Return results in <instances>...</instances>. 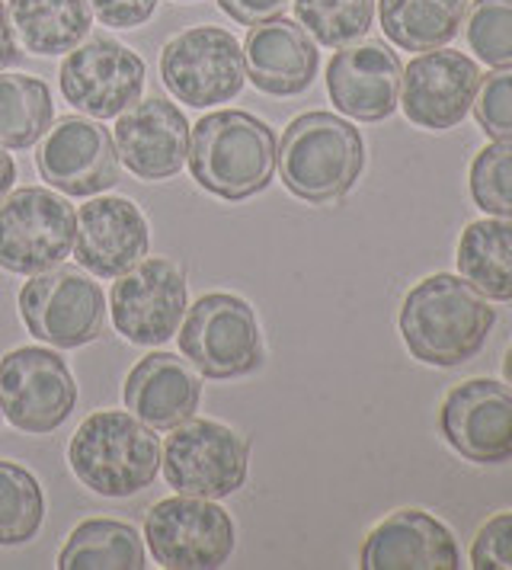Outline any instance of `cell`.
I'll list each match as a JSON object with an SVG mask.
<instances>
[{
  "mask_svg": "<svg viewBox=\"0 0 512 570\" xmlns=\"http://www.w3.org/2000/svg\"><path fill=\"white\" fill-rule=\"evenodd\" d=\"M496 312L461 276L435 273L416 283L401 308V337L413 360L426 365H461L484 350Z\"/></svg>",
  "mask_w": 512,
  "mask_h": 570,
  "instance_id": "1",
  "label": "cell"
},
{
  "mask_svg": "<svg viewBox=\"0 0 512 570\" xmlns=\"http://www.w3.org/2000/svg\"><path fill=\"white\" fill-rule=\"evenodd\" d=\"M276 135L250 112L221 109L196 122L189 131V170L193 180L211 196L228 203L263 193L276 174Z\"/></svg>",
  "mask_w": 512,
  "mask_h": 570,
  "instance_id": "2",
  "label": "cell"
},
{
  "mask_svg": "<svg viewBox=\"0 0 512 570\" xmlns=\"http://www.w3.org/2000/svg\"><path fill=\"white\" fill-rule=\"evenodd\" d=\"M362 164V135L333 112H305L292 119L276 155L285 189L311 206L343 199L356 186Z\"/></svg>",
  "mask_w": 512,
  "mask_h": 570,
  "instance_id": "3",
  "label": "cell"
},
{
  "mask_svg": "<svg viewBox=\"0 0 512 570\" xmlns=\"http://www.w3.org/2000/svg\"><path fill=\"white\" fill-rule=\"evenodd\" d=\"M75 478L100 497H131L157 478L160 442L148 423L122 411L90 414L68 445Z\"/></svg>",
  "mask_w": 512,
  "mask_h": 570,
  "instance_id": "4",
  "label": "cell"
},
{
  "mask_svg": "<svg viewBox=\"0 0 512 570\" xmlns=\"http://www.w3.org/2000/svg\"><path fill=\"white\" fill-rule=\"evenodd\" d=\"M77 215L65 196L23 186L0 199V266L36 276L61 266L75 250Z\"/></svg>",
  "mask_w": 512,
  "mask_h": 570,
  "instance_id": "5",
  "label": "cell"
},
{
  "mask_svg": "<svg viewBox=\"0 0 512 570\" xmlns=\"http://www.w3.org/2000/svg\"><path fill=\"white\" fill-rule=\"evenodd\" d=\"M160 80L179 104L196 109L228 104L247 80L244 49L228 29H183L160 52Z\"/></svg>",
  "mask_w": 512,
  "mask_h": 570,
  "instance_id": "6",
  "label": "cell"
},
{
  "mask_svg": "<svg viewBox=\"0 0 512 570\" xmlns=\"http://www.w3.org/2000/svg\"><path fill=\"white\" fill-rule=\"evenodd\" d=\"M250 445L218 420H183L164 445V478L177 493L221 500L247 481Z\"/></svg>",
  "mask_w": 512,
  "mask_h": 570,
  "instance_id": "7",
  "label": "cell"
},
{
  "mask_svg": "<svg viewBox=\"0 0 512 570\" xmlns=\"http://www.w3.org/2000/svg\"><path fill=\"white\" fill-rule=\"evenodd\" d=\"M26 331L58 350L87 346L106 327L102 288L75 266H51L36 273L20 292Z\"/></svg>",
  "mask_w": 512,
  "mask_h": 570,
  "instance_id": "8",
  "label": "cell"
},
{
  "mask_svg": "<svg viewBox=\"0 0 512 570\" xmlns=\"http://www.w3.org/2000/svg\"><path fill=\"white\" fill-rule=\"evenodd\" d=\"M179 350L205 379L247 375L263 356L254 308L228 292L203 295L179 327Z\"/></svg>",
  "mask_w": 512,
  "mask_h": 570,
  "instance_id": "9",
  "label": "cell"
},
{
  "mask_svg": "<svg viewBox=\"0 0 512 570\" xmlns=\"http://www.w3.org/2000/svg\"><path fill=\"white\" fill-rule=\"evenodd\" d=\"M151 558L167 570L221 568L234 551V522L205 497H167L145 519Z\"/></svg>",
  "mask_w": 512,
  "mask_h": 570,
  "instance_id": "10",
  "label": "cell"
},
{
  "mask_svg": "<svg viewBox=\"0 0 512 570\" xmlns=\"http://www.w3.org/2000/svg\"><path fill=\"white\" fill-rule=\"evenodd\" d=\"M75 404V375L58 353L20 346L0 360V411L17 430L46 436L71 416Z\"/></svg>",
  "mask_w": 512,
  "mask_h": 570,
  "instance_id": "11",
  "label": "cell"
},
{
  "mask_svg": "<svg viewBox=\"0 0 512 570\" xmlns=\"http://www.w3.org/2000/svg\"><path fill=\"white\" fill-rule=\"evenodd\" d=\"M58 83L65 100L75 109L93 119H116L141 97L145 61L122 42L109 36H93L75 46L61 61Z\"/></svg>",
  "mask_w": 512,
  "mask_h": 570,
  "instance_id": "12",
  "label": "cell"
},
{
  "mask_svg": "<svg viewBox=\"0 0 512 570\" xmlns=\"http://www.w3.org/2000/svg\"><path fill=\"white\" fill-rule=\"evenodd\" d=\"M112 285V324L135 346H160L186 314V276L170 259H141Z\"/></svg>",
  "mask_w": 512,
  "mask_h": 570,
  "instance_id": "13",
  "label": "cell"
},
{
  "mask_svg": "<svg viewBox=\"0 0 512 570\" xmlns=\"http://www.w3.org/2000/svg\"><path fill=\"white\" fill-rule=\"evenodd\" d=\"M445 442L477 465L512 459V391L493 379H467L445 394L439 411Z\"/></svg>",
  "mask_w": 512,
  "mask_h": 570,
  "instance_id": "14",
  "label": "cell"
},
{
  "mask_svg": "<svg viewBox=\"0 0 512 570\" xmlns=\"http://www.w3.org/2000/svg\"><path fill=\"white\" fill-rule=\"evenodd\" d=\"M481 68L452 49L420 52L401 75V109L413 126L430 131L455 129L474 104Z\"/></svg>",
  "mask_w": 512,
  "mask_h": 570,
  "instance_id": "15",
  "label": "cell"
},
{
  "mask_svg": "<svg viewBox=\"0 0 512 570\" xmlns=\"http://www.w3.org/2000/svg\"><path fill=\"white\" fill-rule=\"evenodd\" d=\"M36 170L42 180L61 189L65 196L87 199L109 189L119 177V155L112 145V135L93 119L65 116L55 129L46 131Z\"/></svg>",
  "mask_w": 512,
  "mask_h": 570,
  "instance_id": "16",
  "label": "cell"
},
{
  "mask_svg": "<svg viewBox=\"0 0 512 570\" xmlns=\"http://www.w3.org/2000/svg\"><path fill=\"white\" fill-rule=\"evenodd\" d=\"M112 145L135 177L170 180L189 155V122L170 100H135L119 112Z\"/></svg>",
  "mask_w": 512,
  "mask_h": 570,
  "instance_id": "17",
  "label": "cell"
},
{
  "mask_svg": "<svg viewBox=\"0 0 512 570\" xmlns=\"http://www.w3.org/2000/svg\"><path fill=\"white\" fill-rule=\"evenodd\" d=\"M148 218L131 199L93 196L77 212L75 257L83 269L102 279H116L148 257Z\"/></svg>",
  "mask_w": 512,
  "mask_h": 570,
  "instance_id": "18",
  "label": "cell"
},
{
  "mask_svg": "<svg viewBox=\"0 0 512 570\" xmlns=\"http://www.w3.org/2000/svg\"><path fill=\"white\" fill-rule=\"evenodd\" d=\"M401 58L384 42L343 46L327 65V94L339 112L358 122L387 119L401 100Z\"/></svg>",
  "mask_w": 512,
  "mask_h": 570,
  "instance_id": "19",
  "label": "cell"
},
{
  "mask_svg": "<svg viewBox=\"0 0 512 570\" xmlns=\"http://www.w3.org/2000/svg\"><path fill=\"white\" fill-rule=\"evenodd\" d=\"M365 570H459L455 535L423 510H397L378 522L362 544Z\"/></svg>",
  "mask_w": 512,
  "mask_h": 570,
  "instance_id": "20",
  "label": "cell"
},
{
  "mask_svg": "<svg viewBox=\"0 0 512 570\" xmlns=\"http://www.w3.org/2000/svg\"><path fill=\"white\" fill-rule=\"evenodd\" d=\"M240 49L250 83L269 97H295L317 78V46L305 29L285 17L256 23Z\"/></svg>",
  "mask_w": 512,
  "mask_h": 570,
  "instance_id": "21",
  "label": "cell"
},
{
  "mask_svg": "<svg viewBox=\"0 0 512 570\" xmlns=\"http://www.w3.org/2000/svg\"><path fill=\"white\" fill-rule=\"evenodd\" d=\"M203 385L189 363L174 353H151L128 372L126 407L151 430H174L199 407Z\"/></svg>",
  "mask_w": 512,
  "mask_h": 570,
  "instance_id": "22",
  "label": "cell"
},
{
  "mask_svg": "<svg viewBox=\"0 0 512 570\" xmlns=\"http://www.w3.org/2000/svg\"><path fill=\"white\" fill-rule=\"evenodd\" d=\"M7 17L32 55H68L93 27L87 0H7Z\"/></svg>",
  "mask_w": 512,
  "mask_h": 570,
  "instance_id": "23",
  "label": "cell"
},
{
  "mask_svg": "<svg viewBox=\"0 0 512 570\" xmlns=\"http://www.w3.org/2000/svg\"><path fill=\"white\" fill-rule=\"evenodd\" d=\"M471 0H378L384 36L404 52H433L461 32Z\"/></svg>",
  "mask_w": 512,
  "mask_h": 570,
  "instance_id": "24",
  "label": "cell"
},
{
  "mask_svg": "<svg viewBox=\"0 0 512 570\" xmlns=\"http://www.w3.org/2000/svg\"><path fill=\"white\" fill-rule=\"evenodd\" d=\"M459 269L484 298L512 302V218L471 222L459 240Z\"/></svg>",
  "mask_w": 512,
  "mask_h": 570,
  "instance_id": "25",
  "label": "cell"
},
{
  "mask_svg": "<svg viewBox=\"0 0 512 570\" xmlns=\"http://www.w3.org/2000/svg\"><path fill=\"white\" fill-rule=\"evenodd\" d=\"M61 570H141L145 544L138 532L116 519H87L58 554Z\"/></svg>",
  "mask_w": 512,
  "mask_h": 570,
  "instance_id": "26",
  "label": "cell"
},
{
  "mask_svg": "<svg viewBox=\"0 0 512 570\" xmlns=\"http://www.w3.org/2000/svg\"><path fill=\"white\" fill-rule=\"evenodd\" d=\"M51 94L42 80L0 75V148H32L51 126Z\"/></svg>",
  "mask_w": 512,
  "mask_h": 570,
  "instance_id": "27",
  "label": "cell"
},
{
  "mask_svg": "<svg viewBox=\"0 0 512 570\" xmlns=\"http://www.w3.org/2000/svg\"><path fill=\"white\" fill-rule=\"evenodd\" d=\"M298 27L327 49L353 46L372 29L375 0H292Z\"/></svg>",
  "mask_w": 512,
  "mask_h": 570,
  "instance_id": "28",
  "label": "cell"
},
{
  "mask_svg": "<svg viewBox=\"0 0 512 570\" xmlns=\"http://www.w3.org/2000/svg\"><path fill=\"white\" fill-rule=\"evenodd\" d=\"M46 519L39 481L13 462H0V544L29 542Z\"/></svg>",
  "mask_w": 512,
  "mask_h": 570,
  "instance_id": "29",
  "label": "cell"
},
{
  "mask_svg": "<svg viewBox=\"0 0 512 570\" xmlns=\"http://www.w3.org/2000/svg\"><path fill=\"white\" fill-rule=\"evenodd\" d=\"M464 36H467V49L490 68H510L512 0H471Z\"/></svg>",
  "mask_w": 512,
  "mask_h": 570,
  "instance_id": "30",
  "label": "cell"
},
{
  "mask_svg": "<svg viewBox=\"0 0 512 570\" xmlns=\"http://www.w3.org/2000/svg\"><path fill=\"white\" fill-rule=\"evenodd\" d=\"M471 199L490 215L512 218V141L486 145L471 164Z\"/></svg>",
  "mask_w": 512,
  "mask_h": 570,
  "instance_id": "31",
  "label": "cell"
},
{
  "mask_svg": "<svg viewBox=\"0 0 512 570\" xmlns=\"http://www.w3.org/2000/svg\"><path fill=\"white\" fill-rule=\"evenodd\" d=\"M471 109H474L477 126L490 138L512 141V65L510 68H496L493 75L481 78Z\"/></svg>",
  "mask_w": 512,
  "mask_h": 570,
  "instance_id": "32",
  "label": "cell"
},
{
  "mask_svg": "<svg viewBox=\"0 0 512 570\" xmlns=\"http://www.w3.org/2000/svg\"><path fill=\"white\" fill-rule=\"evenodd\" d=\"M471 568L512 570V513H496L477 529L471 544Z\"/></svg>",
  "mask_w": 512,
  "mask_h": 570,
  "instance_id": "33",
  "label": "cell"
},
{
  "mask_svg": "<svg viewBox=\"0 0 512 570\" xmlns=\"http://www.w3.org/2000/svg\"><path fill=\"white\" fill-rule=\"evenodd\" d=\"M87 7L102 27L135 29L151 20L157 0H87Z\"/></svg>",
  "mask_w": 512,
  "mask_h": 570,
  "instance_id": "34",
  "label": "cell"
},
{
  "mask_svg": "<svg viewBox=\"0 0 512 570\" xmlns=\"http://www.w3.org/2000/svg\"><path fill=\"white\" fill-rule=\"evenodd\" d=\"M288 0H218V7L228 13L230 20L244 23V27H256L263 20L282 17Z\"/></svg>",
  "mask_w": 512,
  "mask_h": 570,
  "instance_id": "35",
  "label": "cell"
},
{
  "mask_svg": "<svg viewBox=\"0 0 512 570\" xmlns=\"http://www.w3.org/2000/svg\"><path fill=\"white\" fill-rule=\"evenodd\" d=\"M17 61V36L10 27V17H7V3L0 0V71L10 68Z\"/></svg>",
  "mask_w": 512,
  "mask_h": 570,
  "instance_id": "36",
  "label": "cell"
},
{
  "mask_svg": "<svg viewBox=\"0 0 512 570\" xmlns=\"http://www.w3.org/2000/svg\"><path fill=\"white\" fill-rule=\"evenodd\" d=\"M17 180V164H13V157L7 155L3 148H0V199L10 193V186Z\"/></svg>",
  "mask_w": 512,
  "mask_h": 570,
  "instance_id": "37",
  "label": "cell"
},
{
  "mask_svg": "<svg viewBox=\"0 0 512 570\" xmlns=\"http://www.w3.org/2000/svg\"><path fill=\"white\" fill-rule=\"evenodd\" d=\"M503 375H506V382L512 385V346L506 350V360H503Z\"/></svg>",
  "mask_w": 512,
  "mask_h": 570,
  "instance_id": "38",
  "label": "cell"
}]
</instances>
